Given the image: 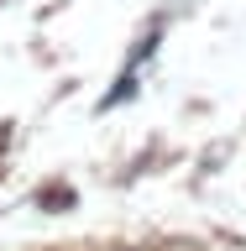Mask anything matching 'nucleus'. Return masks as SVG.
<instances>
[{
  "label": "nucleus",
  "instance_id": "nucleus-1",
  "mask_svg": "<svg viewBox=\"0 0 246 251\" xmlns=\"http://www.w3.org/2000/svg\"><path fill=\"white\" fill-rule=\"evenodd\" d=\"M37 204H42V209H68V204H74V188H42Z\"/></svg>",
  "mask_w": 246,
  "mask_h": 251
}]
</instances>
